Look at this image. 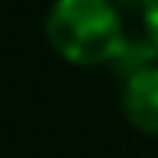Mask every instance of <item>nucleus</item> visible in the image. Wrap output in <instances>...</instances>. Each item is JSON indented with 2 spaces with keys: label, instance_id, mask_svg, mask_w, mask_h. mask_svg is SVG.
<instances>
[{
  "label": "nucleus",
  "instance_id": "f257e3e1",
  "mask_svg": "<svg viewBox=\"0 0 158 158\" xmlns=\"http://www.w3.org/2000/svg\"><path fill=\"white\" fill-rule=\"evenodd\" d=\"M45 39L68 64L94 68L113 64L126 32L113 0H55L45 13Z\"/></svg>",
  "mask_w": 158,
  "mask_h": 158
},
{
  "label": "nucleus",
  "instance_id": "f03ea898",
  "mask_svg": "<svg viewBox=\"0 0 158 158\" xmlns=\"http://www.w3.org/2000/svg\"><path fill=\"white\" fill-rule=\"evenodd\" d=\"M123 113L139 132L158 135V64H148L123 81Z\"/></svg>",
  "mask_w": 158,
  "mask_h": 158
},
{
  "label": "nucleus",
  "instance_id": "20e7f679",
  "mask_svg": "<svg viewBox=\"0 0 158 158\" xmlns=\"http://www.w3.org/2000/svg\"><path fill=\"white\" fill-rule=\"evenodd\" d=\"M129 3H139V6H145V0H129Z\"/></svg>",
  "mask_w": 158,
  "mask_h": 158
},
{
  "label": "nucleus",
  "instance_id": "7ed1b4c3",
  "mask_svg": "<svg viewBox=\"0 0 158 158\" xmlns=\"http://www.w3.org/2000/svg\"><path fill=\"white\" fill-rule=\"evenodd\" d=\"M142 26H145L148 45L158 55V0H145V6H142Z\"/></svg>",
  "mask_w": 158,
  "mask_h": 158
}]
</instances>
